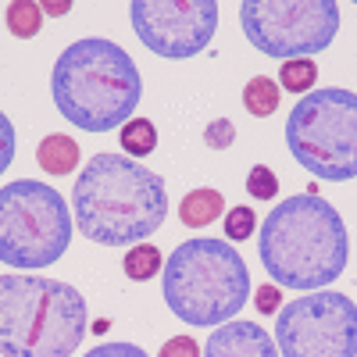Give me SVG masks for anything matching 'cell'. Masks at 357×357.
<instances>
[{"label": "cell", "instance_id": "24", "mask_svg": "<svg viewBox=\"0 0 357 357\" xmlns=\"http://www.w3.org/2000/svg\"><path fill=\"white\" fill-rule=\"evenodd\" d=\"M200 354H204V350L197 347L193 336H172V340L161 347L158 357H200Z\"/></svg>", "mask_w": 357, "mask_h": 357}, {"label": "cell", "instance_id": "19", "mask_svg": "<svg viewBox=\"0 0 357 357\" xmlns=\"http://www.w3.org/2000/svg\"><path fill=\"white\" fill-rule=\"evenodd\" d=\"M257 232V215H254V207L240 204V207H232V211H225V236L236 243H243L250 240V236Z\"/></svg>", "mask_w": 357, "mask_h": 357}, {"label": "cell", "instance_id": "17", "mask_svg": "<svg viewBox=\"0 0 357 357\" xmlns=\"http://www.w3.org/2000/svg\"><path fill=\"white\" fill-rule=\"evenodd\" d=\"M243 107H247L254 118L275 114V107H279V82H272L268 75H254V79L243 86Z\"/></svg>", "mask_w": 357, "mask_h": 357}, {"label": "cell", "instance_id": "2", "mask_svg": "<svg viewBox=\"0 0 357 357\" xmlns=\"http://www.w3.org/2000/svg\"><path fill=\"white\" fill-rule=\"evenodd\" d=\"M75 229L100 247H136L168 218L165 178L126 154H93L72 190Z\"/></svg>", "mask_w": 357, "mask_h": 357}, {"label": "cell", "instance_id": "21", "mask_svg": "<svg viewBox=\"0 0 357 357\" xmlns=\"http://www.w3.org/2000/svg\"><path fill=\"white\" fill-rule=\"evenodd\" d=\"M204 143L211 146V151H229L236 143V126L229 118H215V122H207V129H204Z\"/></svg>", "mask_w": 357, "mask_h": 357}, {"label": "cell", "instance_id": "25", "mask_svg": "<svg viewBox=\"0 0 357 357\" xmlns=\"http://www.w3.org/2000/svg\"><path fill=\"white\" fill-rule=\"evenodd\" d=\"M254 307L261 311V314H279V307H282V293H279V286H261L257 293H254Z\"/></svg>", "mask_w": 357, "mask_h": 357}, {"label": "cell", "instance_id": "23", "mask_svg": "<svg viewBox=\"0 0 357 357\" xmlns=\"http://www.w3.org/2000/svg\"><path fill=\"white\" fill-rule=\"evenodd\" d=\"M86 357H151L143 347H136V343H122V340H114V343H100V347H93Z\"/></svg>", "mask_w": 357, "mask_h": 357}, {"label": "cell", "instance_id": "16", "mask_svg": "<svg viewBox=\"0 0 357 357\" xmlns=\"http://www.w3.org/2000/svg\"><path fill=\"white\" fill-rule=\"evenodd\" d=\"M122 268H126V279L146 282V279H154L161 268H165V257H161V250L154 243H136L132 250H126Z\"/></svg>", "mask_w": 357, "mask_h": 357}, {"label": "cell", "instance_id": "11", "mask_svg": "<svg viewBox=\"0 0 357 357\" xmlns=\"http://www.w3.org/2000/svg\"><path fill=\"white\" fill-rule=\"evenodd\" d=\"M204 357H279L275 336L264 333L257 321L232 318L207 336Z\"/></svg>", "mask_w": 357, "mask_h": 357}, {"label": "cell", "instance_id": "13", "mask_svg": "<svg viewBox=\"0 0 357 357\" xmlns=\"http://www.w3.org/2000/svg\"><path fill=\"white\" fill-rule=\"evenodd\" d=\"M225 215V197L218 190H193L186 193L183 200H178V222L190 225V229H204V225H211Z\"/></svg>", "mask_w": 357, "mask_h": 357}, {"label": "cell", "instance_id": "9", "mask_svg": "<svg viewBox=\"0 0 357 357\" xmlns=\"http://www.w3.org/2000/svg\"><path fill=\"white\" fill-rule=\"evenodd\" d=\"M279 357H357V304L347 293H304L275 314Z\"/></svg>", "mask_w": 357, "mask_h": 357}, {"label": "cell", "instance_id": "6", "mask_svg": "<svg viewBox=\"0 0 357 357\" xmlns=\"http://www.w3.org/2000/svg\"><path fill=\"white\" fill-rule=\"evenodd\" d=\"M75 218L65 197L36 178L0 186V261L18 272H40L72 247Z\"/></svg>", "mask_w": 357, "mask_h": 357}, {"label": "cell", "instance_id": "12", "mask_svg": "<svg viewBox=\"0 0 357 357\" xmlns=\"http://www.w3.org/2000/svg\"><path fill=\"white\" fill-rule=\"evenodd\" d=\"M36 161L47 175H72L79 165V143L65 132H47L36 146Z\"/></svg>", "mask_w": 357, "mask_h": 357}, {"label": "cell", "instance_id": "7", "mask_svg": "<svg viewBox=\"0 0 357 357\" xmlns=\"http://www.w3.org/2000/svg\"><path fill=\"white\" fill-rule=\"evenodd\" d=\"M286 146L321 183L357 178V93L321 86L301 97L286 118Z\"/></svg>", "mask_w": 357, "mask_h": 357}, {"label": "cell", "instance_id": "26", "mask_svg": "<svg viewBox=\"0 0 357 357\" xmlns=\"http://www.w3.org/2000/svg\"><path fill=\"white\" fill-rule=\"evenodd\" d=\"M40 11H43V15H54V18H61V15L72 11V4H68V0H50V4H40Z\"/></svg>", "mask_w": 357, "mask_h": 357}, {"label": "cell", "instance_id": "20", "mask_svg": "<svg viewBox=\"0 0 357 357\" xmlns=\"http://www.w3.org/2000/svg\"><path fill=\"white\" fill-rule=\"evenodd\" d=\"M247 193H250L254 200H275V193H279V175L268 168V165H254V168L247 172Z\"/></svg>", "mask_w": 357, "mask_h": 357}, {"label": "cell", "instance_id": "3", "mask_svg": "<svg viewBox=\"0 0 357 357\" xmlns=\"http://www.w3.org/2000/svg\"><path fill=\"white\" fill-rule=\"evenodd\" d=\"M50 97L65 122L100 136L136 118L143 79L126 47L86 36L57 54L50 72Z\"/></svg>", "mask_w": 357, "mask_h": 357}, {"label": "cell", "instance_id": "1", "mask_svg": "<svg viewBox=\"0 0 357 357\" xmlns=\"http://www.w3.org/2000/svg\"><path fill=\"white\" fill-rule=\"evenodd\" d=\"M257 257L272 286L318 293L343 275L350 261V232L325 197L296 193L264 215Z\"/></svg>", "mask_w": 357, "mask_h": 357}, {"label": "cell", "instance_id": "18", "mask_svg": "<svg viewBox=\"0 0 357 357\" xmlns=\"http://www.w3.org/2000/svg\"><path fill=\"white\" fill-rule=\"evenodd\" d=\"M279 79H282V89H289V93H304V97H307L311 89H314V79H318L314 57H293V61H282Z\"/></svg>", "mask_w": 357, "mask_h": 357}, {"label": "cell", "instance_id": "8", "mask_svg": "<svg viewBox=\"0 0 357 357\" xmlns=\"http://www.w3.org/2000/svg\"><path fill=\"white\" fill-rule=\"evenodd\" d=\"M240 25L254 50L264 57H314L340 33V4L333 0H247Z\"/></svg>", "mask_w": 357, "mask_h": 357}, {"label": "cell", "instance_id": "15", "mask_svg": "<svg viewBox=\"0 0 357 357\" xmlns=\"http://www.w3.org/2000/svg\"><path fill=\"white\" fill-rule=\"evenodd\" d=\"M4 22H8V33L15 40H33L43 25V11L36 0H11L4 11Z\"/></svg>", "mask_w": 357, "mask_h": 357}, {"label": "cell", "instance_id": "22", "mask_svg": "<svg viewBox=\"0 0 357 357\" xmlns=\"http://www.w3.org/2000/svg\"><path fill=\"white\" fill-rule=\"evenodd\" d=\"M15 161V126H11V118L0 111V175H4Z\"/></svg>", "mask_w": 357, "mask_h": 357}, {"label": "cell", "instance_id": "4", "mask_svg": "<svg viewBox=\"0 0 357 357\" xmlns=\"http://www.w3.org/2000/svg\"><path fill=\"white\" fill-rule=\"evenodd\" d=\"M86 325V296L72 282L0 275V357H72Z\"/></svg>", "mask_w": 357, "mask_h": 357}, {"label": "cell", "instance_id": "10", "mask_svg": "<svg viewBox=\"0 0 357 357\" xmlns=\"http://www.w3.org/2000/svg\"><path fill=\"white\" fill-rule=\"evenodd\" d=\"M129 22L151 54L186 61L211 47L218 33V4L215 0H136L129 4Z\"/></svg>", "mask_w": 357, "mask_h": 357}, {"label": "cell", "instance_id": "5", "mask_svg": "<svg viewBox=\"0 0 357 357\" xmlns=\"http://www.w3.org/2000/svg\"><path fill=\"white\" fill-rule=\"evenodd\" d=\"M161 293L168 311L197 329H218L250 301V272L243 254L225 240H186L161 268Z\"/></svg>", "mask_w": 357, "mask_h": 357}, {"label": "cell", "instance_id": "14", "mask_svg": "<svg viewBox=\"0 0 357 357\" xmlns=\"http://www.w3.org/2000/svg\"><path fill=\"white\" fill-rule=\"evenodd\" d=\"M122 154L139 161V158H151L154 154V146H158V129L151 118H132V122L122 126Z\"/></svg>", "mask_w": 357, "mask_h": 357}]
</instances>
